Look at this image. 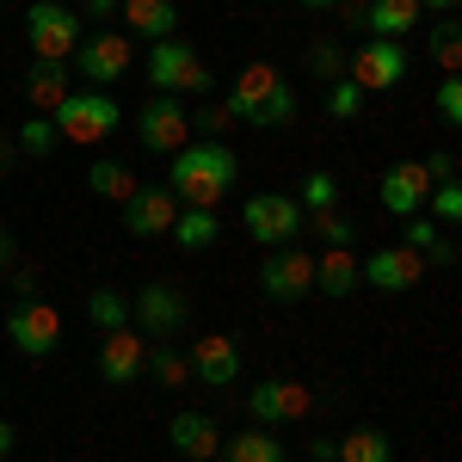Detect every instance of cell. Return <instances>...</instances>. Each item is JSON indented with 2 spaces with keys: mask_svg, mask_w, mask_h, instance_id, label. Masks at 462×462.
I'll list each match as a JSON object with an SVG mask.
<instances>
[{
  "mask_svg": "<svg viewBox=\"0 0 462 462\" xmlns=\"http://www.w3.org/2000/svg\"><path fill=\"white\" fill-rule=\"evenodd\" d=\"M0 457H13V426L0 420Z\"/></svg>",
  "mask_w": 462,
  "mask_h": 462,
  "instance_id": "47",
  "label": "cell"
},
{
  "mask_svg": "<svg viewBox=\"0 0 462 462\" xmlns=\"http://www.w3.org/2000/svg\"><path fill=\"white\" fill-rule=\"evenodd\" d=\"M302 235H320V247H357V222L339 210H315L302 222Z\"/></svg>",
  "mask_w": 462,
  "mask_h": 462,
  "instance_id": "31",
  "label": "cell"
},
{
  "mask_svg": "<svg viewBox=\"0 0 462 462\" xmlns=\"http://www.w3.org/2000/svg\"><path fill=\"white\" fill-rule=\"evenodd\" d=\"M216 457H228V462H290V457H284V444L272 438V426L235 431V438H228V450H216Z\"/></svg>",
  "mask_w": 462,
  "mask_h": 462,
  "instance_id": "26",
  "label": "cell"
},
{
  "mask_svg": "<svg viewBox=\"0 0 462 462\" xmlns=\"http://www.w3.org/2000/svg\"><path fill=\"white\" fill-rule=\"evenodd\" d=\"M50 124H56V136H62V143L93 148V143H106L111 130L124 124V111H117L111 93H69L62 106L50 111Z\"/></svg>",
  "mask_w": 462,
  "mask_h": 462,
  "instance_id": "4",
  "label": "cell"
},
{
  "mask_svg": "<svg viewBox=\"0 0 462 462\" xmlns=\"http://www.w3.org/2000/svg\"><path fill=\"white\" fill-rule=\"evenodd\" d=\"M296 204L315 216V210H339V179L327 173V167H315V173L302 179V191H296Z\"/></svg>",
  "mask_w": 462,
  "mask_h": 462,
  "instance_id": "32",
  "label": "cell"
},
{
  "mask_svg": "<svg viewBox=\"0 0 462 462\" xmlns=\"http://www.w3.org/2000/svg\"><path fill=\"white\" fill-rule=\"evenodd\" d=\"M173 216H179V198L167 191V185H136V191L124 198V235H136V241L167 235Z\"/></svg>",
  "mask_w": 462,
  "mask_h": 462,
  "instance_id": "16",
  "label": "cell"
},
{
  "mask_svg": "<svg viewBox=\"0 0 462 462\" xmlns=\"http://www.w3.org/2000/svg\"><path fill=\"white\" fill-rule=\"evenodd\" d=\"M167 444H173V457H185V462H210L216 450H222V426H216L210 413H173Z\"/></svg>",
  "mask_w": 462,
  "mask_h": 462,
  "instance_id": "19",
  "label": "cell"
},
{
  "mask_svg": "<svg viewBox=\"0 0 462 462\" xmlns=\"http://www.w3.org/2000/svg\"><path fill=\"white\" fill-rule=\"evenodd\" d=\"M13 296H19V302L37 296V265H13Z\"/></svg>",
  "mask_w": 462,
  "mask_h": 462,
  "instance_id": "40",
  "label": "cell"
},
{
  "mask_svg": "<svg viewBox=\"0 0 462 462\" xmlns=\"http://www.w3.org/2000/svg\"><path fill=\"white\" fill-rule=\"evenodd\" d=\"M247 413L259 426H302V420L315 413V394H309V383L272 376V383H253L247 389Z\"/></svg>",
  "mask_w": 462,
  "mask_h": 462,
  "instance_id": "8",
  "label": "cell"
},
{
  "mask_svg": "<svg viewBox=\"0 0 462 462\" xmlns=\"http://www.w3.org/2000/svg\"><path fill=\"white\" fill-rule=\"evenodd\" d=\"M420 167H426L431 185H450V179H457V154H450V148H438V154H426Z\"/></svg>",
  "mask_w": 462,
  "mask_h": 462,
  "instance_id": "38",
  "label": "cell"
},
{
  "mask_svg": "<svg viewBox=\"0 0 462 462\" xmlns=\"http://www.w3.org/2000/svg\"><path fill=\"white\" fill-rule=\"evenodd\" d=\"M296 6H309V13H320V6H333V0H296Z\"/></svg>",
  "mask_w": 462,
  "mask_h": 462,
  "instance_id": "49",
  "label": "cell"
},
{
  "mask_svg": "<svg viewBox=\"0 0 462 462\" xmlns=\"http://www.w3.org/2000/svg\"><path fill=\"white\" fill-rule=\"evenodd\" d=\"M309 457L315 462H339V438H309Z\"/></svg>",
  "mask_w": 462,
  "mask_h": 462,
  "instance_id": "43",
  "label": "cell"
},
{
  "mask_svg": "<svg viewBox=\"0 0 462 462\" xmlns=\"http://www.w3.org/2000/svg\"><path fill=\"white\" fill-rule=\"evenodd\" d=\"M13 148H19V154H32V161H43V154H56V148H62V136H56V124H50L43 111H32V117L19 124Z\"/></svg>",
  "mask_w": 462,
  "mask_h": 462,
  "instance_id": "30",
  "label": "cell"
},
{
  "mask_svg": "<svg viewBox=\"0 0 462 462\" xmlns=\"http://www.w3.org/2000/svg\"><path fill=\"white\" fill-rule=\"evenodd\" d=\"M6 339H13L19 357H50L62 346V315H56L43 296H32V302H19V309L6 315Z\"/></svg>",
  "mask_w": 462,
  "mask_h": 462,
  "instance_id": "10",
  "label": "cell"
},
{
  "mask_svg": "<svg viewBox=\"0 0 462 462\" xmlns=\"http://www.w3.org/2000/svg\"><path fill=\"white\" fill-rule=\"evenodd\" d=\"M167 235H173L185 253H204V247H216V235H222V216L216 210H179Z\"/></svg>",
  "mask_w": 462,
  "mask_h": 462,
  "instance_id": "24",
  "label": "cell"
},
{
  "mask_svg": "<svg viewBox=\"0 0 462 462\" xmlns=\"http://www.w3.org/2000/svg\"><path fill=\"white\" fill-rule=\"evenodd\" d=\"M426 191H431V179H426L420 161H394L389 173L376 179V198H383V210H394V216L426 210Z\"/></svg>",
  "mask_w": 462,
  "mask_h": 462,
  "instance_id": "17",
  "label": "cell"
},
{
  "mask_svg": "<svg viewBox=\"0 0 462 462\" xmlns=\"http://www.w3.org/2000/svg\"><path fill=\"white\" fill-rule=\"evenodd\" d=\"M185 357H191V383H204V389L241 383V346H235L228 333H198V346Z\"/></svg>",
  "mask_w": 462,
  "mask_h": 462,
  "instance_id": "15",
  "label": "cell"
},
{
  "mask_svg": "<svg viewBox=\"0 0 462 462\" xmlns=\"http://www.w3.org/2000/svg\"><path fill=\"white\" fill-rule=\"evenodd\" d=\"M136 185H143V179L130 173L124 161H93V167H87V191H93V198H111V204H124Z\"/></svg>",
  "mask_w": 462,
  "mask_h": 462,
  "instance_id": "27",
  "label": "cell"
},
{
  "mask_svg": "<svg viewBox=\"0 0 462 462\" xmlns=\"http://www.w3.org/2000/svg\"><path fill=\"white\" fill-rule=\"evenodd\" d=\"M315 290H327V296H352L357 290V253L352 247H320L315 253Z\"/></svg>",
  "mask_w": 462,
  "mask_h": 462,
  "instance_id": "23",
  "label": "cell"
},
{
  "mask_svg": "<svg viewBox=\"0 0 462 462\" xmlns=\"http://www.w3.org/2000/svg\"><path fill=\"white\" fill-rule=\"evenodd\" d=\"M407 69H413L407 43H389V37H370V43H357L352 56H346V80H352L364 99H370V93L401 87V80H407Z\"/></svg>",
  "mask_w": 462,
  "mask_h": 462,
  "instance_id": "6",
  "label": "cell"
},
{
  "mask_svg": "<svg viewBox=\"0 0 462 462\" xmlns=\"http://www.w3.org/2000/svg\"><path fill=\"white\" fill-rule=\"evenodd\" d=\"M136 136H143L148 154H173V148H185V136H191V117H185V106H179L173 93H154V99L136 111Z\"/></svg>",
  "mask_w": 462,
  "mask_h": 462,
  "instance_id": "14",
  "label": "cell"
},
{
  "mask_svg": "<svg viewBox=\"0 0 462 462\" xmlns=\"http://www.w3.org/2000/svg\"><path fill=\"white\" fill-rule=\"evenodd\" d=\"M80 13H87L93 25H106V19H117V0H80Z\"/></svg>",
  "mask_w": 462,
  "mask_h": 462,
  "instance_id": "41",
  "label": "cell"
},
{
  "mask_svg": "<svg viewBox=\"0 0 462 462\" xmlns=\"http://www.w3.org/2000/svg\"><path fill=\"white\" fill-rule=\"evenodd\" d=\"M420 19H426L420 0H370V6H364L370 37H389V43H401L407 32H420Z\"/></svg>",
  "mask_w": 462,
  "mask_h": 462,
  "instance_id": "21",
  "label": "cell"
},
{
  "mask_svg": "<svg viewBox=\"0 0 462 462\" xmlns=\"http://www.w3.org/2000/svg\"><path fill=\"white\" fill-rule=\"evenodd\" d=\"M87 320H93L99 333H117V327H130V296H124V290H111V284H99L93 296H87Z\"/></svg>",
  "mask_w": 462,
  "mask_h": 462,
  "instance_id": "28",
  "label": "cell"
},
{
  "mask_svg": "<svg viewBox=\"0 0 462 462\" xmlns=\"http://www.w3.org/2000/svg\"><path fill=\"white\" fill-rule=\"evenodd\" d=\"M25 37H32L37 62H74L80 50V13L62 0H32L25 6Z\"/></svg>",
  "mask_w": 462,
  "mask_h": 462,
  "instance_id": "3",
  "label": "cell"
},
{
  "mask_svg": "<svg viewBox=\"0 0 462 462\" xmlns=\"http://www.w3.org/2000/svg\"><path fill=\"white\" fill-rule=\"evenodd\" d=\"M117 13H124L130 37H148V43L179 37V6L173 0H117Z\"/></svg>",
  "mask_w": 462,
  "mask_h": 462,
  "instance_id": "20",
  "label": "cell"
},
{
  "mask_svg": "<svg viewBox=\"0 0 462 462\" xmlns=\"http://www.w3.org/2000/svg\"><path fill=\"white\" fill-rule=\"evenodd\" d=\"M357 111H364V93H357L352 80H333V87H327V117H339V124H352Z\"/></svg>",
  "mask_w": 462,
  "mask_h": 462,
  "instance_id": "36",
  "label": "cell"
},
{
  "mask_svg": "<svg viewBox=\"0 0 462 462\" xmlns=\"http://www.w3.org/2000/svg\"><path fill=\"white\" fill-rule=\"evenodd\" d=\"M438 117H444L450 130L462 124V80H457V74H444V80H438Z\"/></svg>",
  "mask_w": 462,
  "mask_h": 462,
  "instance_id": "37",
  "label": "cell"
},
{
  "mask_svg": "<svg viewBox=\"0 0 462 462\" xmlns=\"http://www.w3.org/2000/svg\"><path fill=\"white\" fill-rule=\"evenodd\" d=\"M13 253H19V241H13V235L0 228V265H13Z\"/></svg>",
  "mask_w": 462,
  "mask_h": 462,
  "instance_id": "45",
  "label": "cell"
},
{
  "mask_svg": "<svg viewBox=\"0 0 462 462\" xmlns=\"http://www.w3.org/2000/svg\"><path fill=\"white\" fill-rule=\"evenodd\" d=\"M333 6H339L346 25H364V6H370V0H333Z\"/></svg>",
  "mask_w": 462,
  "mask_h": 462,
  "instance_id": "44",
  "label": "cell"
},
{
  "mask_svg": "<svg viewBox=\"0 0 462 462\" xmlns=\"http://www.w3.org/2000/svg\"><path fill=\"white\" fill-rule=\"evenodd\" d=\"M130 315H136V327H143V339H173L179 327L191 320V302H185L179 284H143L136 302H130Z\"/></svg>",
  "mask_w": 462,
  "mask_h": 462,
  "instance_id": "13",
  "label": "cell"
},
{
  "mask_svg": "<svg viewBox=\"0 0 462 462\" xmlns=\"http://www.w3.org/2000/svg\"><path fill=\"white\" fill-rule=\"evenodd\" d=\"M339 462H394L389 450V431H376V426H357L339 438Z\"/></svg>",
  "mask_w": 462,
  "mask_h": 462,
  "instance_id": "29",
  "label": "cell"
},
{
  "mask_svg": "<svg viewBox=\"0 0 462 462\" xmlns=\"http://www.w3.org/2000/svg\"><path fill=\"white\" fill-rule=\"evenodd\" d=\"M309 74L327 80V87H333V80H346V50H339L333 37H315V43H309Z\"/></svg>",
  "mask_w": 462,
  "mask_h": 462,
  "instance_id": "33",
  "label": "cell"
},
{
  "mask_svg": "<svg viewBox=\"0 0 462 462\" xmlns=\"http://www.w3.org/2000/svg\"><path fill=\"white\" fill-rule=\"evenodd\" d=\"M13 161H19V148H6V143H0V173H13Z\"/></svg>",
  "mask_w": 462,
  "mask_h": 462,
  "instance_id": "46",
  "label": "cell"
},
{
  "mask_svg": "<svg viewBox=\"0 0 462 462\" xmlns=\"http://www.w3.org/2000/svg\"><path fill=\"white\" fill-rule=\"evenodd\" d=\"M74 62H80V74L93 87H117L130 74V62H136V43H130V32H93V37H80Z\"/></svg>",
  "mask_w": 462,
  "mask_h": 462,
  "instance_id": "12",
  "label": "cell"
},
{
  "mask_svg": "<svg viewBox=\"0 0 462 462\" xmlns=\"http://www.w3.org/2000/svg\"><path fill=\"white\" fill-rule=\"evenodd\" d=\"M191 124H198L204 136H222V130H228L235 117H228V106H204V111H198V117H191Z\"/></svg>",
  "mask_w": 462,
  "mask_h": 462,
  "instance_id": "39",
  "label": "cell"
},
{
  "mask_svg": "<svg viewBox=\"0 0 462 462\" xmlns=\"http://www.w3.org/2000/svg\"><path fill=\"white\" fill-rule=\"evenodd\" d=\"M241 222H247L253 241L272 253V247H290V241L302 235L309 210H302L296 198H284V191H259V198H247V204H241Z\"/></svg>",
  "mask_w": 462,
  "mask_h": 462,
  "instance_id": "7",
  "label": "cell"
},
{
  "mask_svg": "<svg viewBox=\"0 0 462 462\" xmlns=\"http://www.w3.org/2000/svg\"><path fill=\"white\" fill-rule=\"evenodd\" d=\"M143 376H154L161 389H185V383H191V357L179 352L173 339H161V346H148V364H143Z\"/></svg>",
  "mask_w": 462,
  "mask_h": 462,
  "instance_id": "25",
  "label": "cell"
},
{
  "mask_svg": "<svg viewBox=\"0 0 462 462\" xmlns=\"http://www.w3.org/2000/svg\"><path fill=\"white\" fill-rule=\"evenodd\" d=\"M431 62H438L444 74L462 69V25H457V19H444V25L431 32Z\"/></svg>",
  "mask_w": 462,
  "mask_h": 462,
  "instance_id": "34",
  "label": "cell"
},
{
  "mask_svg": "<svg viewBox=\"0 0 462 462\" xmlns=\"http://www.w3.org/2000/svg\"><path fill=\"white\" fill-rule=\"evenodd\" d=\"M148 80H154V93H210V69H204V56L185 43V37H161L154 50H148Z\"/></svg>",
  "mask_w": 462,
  "mask_h": 462,
  "instance_id": "5",
  "label": "cell"
},
{
  "mask_svg": "<svg viewBox=\"0 0 462 462\" xmlns=\"http://www.w3.org/2000/svg\"><path fill=\"white\" fill-rule=\"evenodd\" d=\"M143 364H148V339H143V333H130V327L106 333V346H99V376H106V383H117V389L136 383Z\"/></svg>",
  "mask_w": 462,
  "mask_h": 462,
  "instance_id": "18",
  "label": "cell"
},
{
  "mask_svg": "<svg viewBox=\"0 0 462 462\" xmlns=\"http://www.w3.org/2000/svg\"><path fill=\"white\" fill-rule=\"evenodd\" d=\"M167 161H173L167 167V191L179 198V210H216L235 191V173H241L228 143H185Z\"/></svg>",
  "mask_w": 462,
  "mask_h": 462,
  "instance_id": "1",
  "label": "cell"
},
{
  "mask_svg": "<svg viewBox=\"0 0 462 462\" xmlns=\"http://www.w3.org/2000/svg\"><path fill=\"white\" fill-rule=\"evenodd\" d=\"M431 265H457V259H462V253H457V241H444V235H438V241H431Z\"/></svg>",
  "mask_w": 462,
  "mask_h": 462,
  "instance_id": "42",
  "label": "cell"
},
{
  "mask_svg": "<svg viewBox=\"0 0 462 462\" xmlns=\"http://www.w3.org/2000/svg\"><path fill=\"white\" fill-rule=\"evenodd\" d=\"M357 284H376V290H389V296H401V290L426 284V253L389 241V247H376L370 259H357Z\"/></svg>",
  "mask_w": 462,
  "mask_h": 462,
  "instance_id": "11",
  "label": "cell"
},
{
  "mask_svg": "<svg viewBox=\"0 0 462 462\" xmlns=\"http://www.w3.org/2000/svg\"><path fill=\"white\" fill-rule=\"evenodd\" d=\"M426 198H431V222H438V228L462 222V185H457V179H450V185H431Z\"/></svg>",
  "mask_w": 462,
  "mask_h": 462,
  "instance_id": "35",
  "label": "cell"
},
{
  "mask_svg": "<svg viewBox=\"0 0 462 462\" xmlns=\"http://www.w3.org/2000/svg\"><path fill=\"white\" fill-rule=\"evenodd\" d=\"M69 93H74V87H69V62H37V56H32V69H25V106L50 117Z\"/></svg>",
  "mask_w": 462,
  "mask_h": 462,
  "instance_id": "22",
  "label": "cell"
},
{
  "mask_svg": "<svg viewBox=\"0 0 462 462\" xmlns=\"http://www.w3.org/2000/svg\"><path fill=\"white\" fill-rule=\"evenodd\" d=\"M259 290L272 296V302H302L309 290H315V253L309 247H272L265 253V265H259Z\"/></svg>",
  "mask_w": 462,
  "mask_h": 462,
  "instance_id": "9",
  "label": "cell"
},
{
  "mask_svg": "<svg viewBox=\"0 0 462 462\" xmlns=\"http://www.w3.org/2000/svg\"><path fill=\"white\" fill-rule=\"evenodd\" d=\"M228 117L253 130H284L296 124V87H284L278 62H247L228 87Z\"/></svg>",
  "mask_w": 462,
  "mask_h": 462,
  "instance_id": "2",
  "label": "cell"
},
{
  "mask_svg": "<svg viewBox=\"0 0 462 462\" xmlns=\"http://www.w3.org/2000/svg\"><path fill=\"white\" fill-rule=\"evenodd\" d=\"M420 6H431V13H457V0H420Z\"/></svg>",
  "mask_w": 462,
  "mask_h": 462,
  "instance_id": "48",
  "label": "cell"
}]
</instances>
